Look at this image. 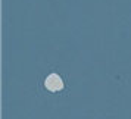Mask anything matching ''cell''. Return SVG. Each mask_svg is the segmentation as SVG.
<instances>
[{"label":"cell","instance_id":"1","mask_svg":"<svg viewBox=\"0 0 131 119\" xmlns=\"http://www.w3.org/2000/svg\"><path fill=\"white\" fill-rule=\"evenodd\" d=\"M44 85H46V88L49 91H60V90L63 88V81H62V78L58 75V74H50L47 78H46V81H44Z\"/></svg>","mask_w":131,"mask_h":119}]
</instances>
